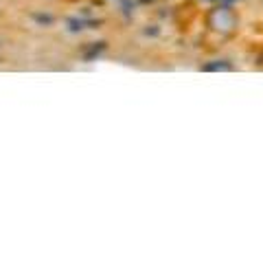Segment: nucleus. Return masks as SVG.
Listing matches in <instances>:
<instances>
[{"instance_id":"1","label":"nucleus","mask_w":263,"mask_h":263,"mask_svg":"<svg viewBox=\"0 0 263 263\" xmlns=\"http://www.w3.org/2000/svg\"><path fill=\"white\" fill-rule=\"evenodd\" d=\"M202 24H204V29H206V33L215 35L221 42H230V40L239 37V33L243 29V18L237 7L217 3V5H211L209 9L204 11Z\"/></svg>"},{"instance_id":"2","label":"nucleus","mask_w":263,"mask_h":263,"mask_svg":"<svg viewBox=\"0 0 263 263\" xmlns=\"http://www.w3.org/2000/svg\"><path fill=\"white\" fill-rule=\"evenodd\" d=\"M257 66H259V68L263 70V46L259 48V53H257Z\"/></svg>"}]
</instances>
